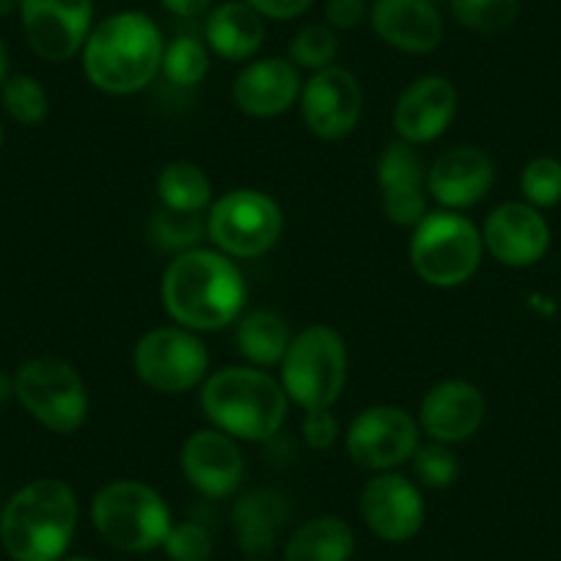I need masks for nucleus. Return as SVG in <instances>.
I'll return each mask as SVG.
<instances>
[{"label": "nucleus", "mask_w": 561, "mask_h": 561, "mask_svg": "<svg viewBox=\"0 0 561 561\" xmlns=\"http://www.w3.org/2000/svg\"><path fill=\"white\" fill-rule=\"evenodd\" d=\"M248 287L234 259L215 248L176 253L163 270L160 300L174 325L196 333L224 331L245 309Z\"/></svg>", "instance_id": "f257e3e1"}, {"label": "nucleus", "mask_w": 561, "mask_h": 561, "mask_svg": "<svg viewBox=\"0 0 561 561\" xmlns=\"http://www.w3.org/2000/svg\"><path fill=\"white\" fill-rule=\"evenodd\" d=\"M165 36L147 12L127 9L96 23L85 39L83 75L96 91L129 96L147 89L160 75Z\"/></svg>", "instance_id": "f03ea898"}, {"label": "nucleus", "mask_w": 561, "mask_h": 561, "mask_svg": "<svg viewBox=\"0 0 561 561\" xmlns=\"http://www.w3.org/2000/svg\"><path fill=\"white\" fill-rule=\"evenodd\" d=\"M72 484L42 477L23 484L0 510V545L12 561H61L78 531Z\"/></svg>", "instance_id": "7ed1b4c3"}, {"label": "nucleus", "mask_w": 561, "mask_h": 561, "mask_svg": "<svg viewBox=\"0 0 561 561\" xmlns=\"http://www.w3.org/2000/svg\"><path fill=\"white\" fill-rule=\"evenodd\" d=\"M202 410L207 421L234 440H267L284 427L289 397L267 369L224 366L209 371L202 386Z\"/></svg>", "instance_id": "20e7f679"}, {"label": "nucleus", "mask_w": 561, "mask_h": 561, "mask_svg": "<svg viewBox=\"0 0 561 561\" xmlns=\"http://www.w3.org/2000/svg\"><path fill=\"white\" fill-rule=\"evenodd\" d=\"M410 264L424 284L455 289L477 275L484 256L482 229L455 209H430L410 237Z\"/></svg>", "instance_id": "39448f33"}, {"label": "nucleus", "mask_w": 561, "mask_h": 561, "mask_svg": "<svg viewBox=\"0 0 561 561\" xmlns=\"http://www.w3.org/2000/svg\"><path fill=\"white\" fill-rule=\"evenodd\" d=\"M91 523L111 548L149 553L163 548L171 531V510L163 495L138 479H116L91 499Z\"/></svg>", "instance_id": "423d86ee"}, {"label": "nucleus", "mask_w": 561, "mask_h": 561, "mask_svg": "<svg viewBox=\"0 0 561 561\" xmlns=\"http://www.w3.org/2000/svg\"><path fill=\"white\" fill-rule=\"evenodd\" d=\"M350 375V355L342 333L331 325H309L295 333L280 360V386L289 402L309 410H333Z\"/></svg>", "instance_id": "0eeeda50"}, {"label": "nucleus", "mask_w": 561, "mask_h": 561, "mask_svg": "<svg viewBox=\"0 0 561 561\" xmlns=\"http://www.w3.org/2000/svg\"><path fill=\"white\" fill-rule=\"evenodd\" d=\"M14 397L25 413L56 435H72L89 419V388L72 364L53 355L25 360L14 375Z\"/></svg>", "instance_id": "6e6552de"}, {"label": "nucleus", "mask_w": 561, "mask_h": 561, "mask_svg": "<svg viewBox=\"0 0 561 561\" xmlns=\"http://www.w3.org/2000/svg\"><path fill=\"white\" fill-rule=\"evenodd\" d=\"M284 234V213L264 191L237 187L207 209V237L229 259H256L273 251Z\"/></svg>", "instance_id": "1a4fd4ad"}, {"label": "nucleus", "mask_w": 561, "mask_h": 561, "mask_svg": "<svg viewBox=\"0 0 561 561\" xmlns=\"http://www.w3.org/2000/svg\"><path fill=\"white\" fill-rule=\"evenodd\" d=\"M138 380L158 393H187L209 377V350L202 333L182 325H160L135 342Z\"/></svg>", "instance_id": "9d476101"}, {"label": "nucleus", "mask_w": 561, "mask_h": 561, "mask_svg": "<svg viewBox=\"0 0 561 561\" xmlns=\"http://www.w3.org/2000/svg\"><path fill=\"white\" fill-rule=\"evenodd\" d=\"M344 444L355 466L371 473L397 471L419 449L421 427L399 404H371L350 421Z\"/></svg>", "instance_id": "9b49d317"}, {"label": "nucleus", "mask_w": 561, "mask_h": 561, "mask_svg": "<svg viewBox=\"0 0 561 561\" xmlns=\"http://www.w3.org/2000/svg\"><path fill=\"white\" fill-rule=\"evenodd\" d=\"M20 23L42 61H72L94 28V0H20Z\"/></svg>", "instance_id": "f8f14e48"}, {"label": "nucleus", "mask_w": 561, "mask_h": 561, "mask_svg": "<svg viewBox=\"0 0 561 561\" xmlns=\"http://www.w3.org/2000/svg\"><path fill=\"white\" fill-rule=\"evenodd\" d=\"M298 105L311 135L344 140L358 129L364 116V89L350 69L328 67L306 80Z\"/></svg>", "instance_id": "ddd939ff"}, {"label": "nucleus", "mask_w": 561, "mask_h": 561, "mask_svg": "<svg viewBox=\"0 0 561 561\" xmlns=\"http://www.w3.org/2000/svg\"><path fill=\"white\" fill-rule=\"evenodd\" d=\"M360 517L377 539L399 545L421 531L427 506L413 479L399 471H382L360 490Z\"/></svg>", "instance_id": "4468645a"}, {"label": "nucleus", "mask_w": 561, "mask_h": 561, "mask_svg": "<svg viewBox=\"0 0 561 561\" xmlns=\"http://www.w3.org/2000/svg\"><path fill=\"white\" fill-rule=\"evenodd\" d=\"M377 187L382 215L399 229H413L430 213L427 165L404 140H391L377 158Z\"/></svg>", "instance_id": "2eb2a0df"}, {"label": "nucleus", "mask_w": 561, "mask_h": 561, "mask_svg": "<svg viewBox=\"0 0 561 561\" xmlns=\"http://www.w3.org/2000/svg\"><path fill=\"white\" fill-rule=\"evenodd\" d=\"M457 111V85L444 75H421L393 105V133L410 147H427L451 127Z\"/></svg>", "instance_id": "dca6fc26"}, {"label": "nucleus", "mask_w": 561, "mask_h": 561, "mask_svg": "<svg viewBox=\"0 0 561 561\" xmlns=\"http://www.w3.org/2000/svg\"><path fill=\"white\" fill-rule=\"evenodd\" d=\"M484 251L504 267H531L550 248V226L542 209L526 202L499 204L484 218Z\"/></svg>", "instance_id": "f3484780"}, {"label": "nucleus", "mask_w": 561, "mask_h": 561, "mask_svg": "<svg viewBox=\"0 0 561 561\" xmlns=\"http://www.w3.org/2000/svg\"><path fill=\"white\" fill-rule=\"evenodd\" d=\"M488 402L468 380H444L430 388L419 404L421 435L446 446H460L482 430Z\"/></svg>", "instance_id": "a211bd4d"}, {"label": "nucleus", "mask_w": 561, "mask_h": 561, "mask_svg": "<svg viewBox=\"0 0 561 561\" xmlns=\"http://www.w3.org/2000/svg\"><path fill=\"white\" fill-rule=\"evenodd\" d=\"M180 466L187 484L207 499H229L245 477L240 440L215 427L187 435L180 451Z\"/></svg>", "instance_id": "6ab92c4d"}, {"label": "nucleus", "mask_w": 561, "mask_h": 561, "mask_svg": "<svg viewBox=\"0 0 561 561\" xmlns=\"http://www.w3.org/2000/svg\"><path fill=\"white\" fill-rule=\"evenodd\" d=\"M304 80L289 58H259L248 61L231 83V100L237 111L251 118H275L293 111L300 102Z\"/></svg>", "instance_id": "aec40b11"}, {"label": "nucleus", "mask_w": 561, "mask_h": 561, "mask_svg": "<svg viewBox=\"0 0 561 561\" xmlns=\"http://www.w3.org/2000/svg\"><path fill=\"white\" fill-rule=\"evenodd\" d=\"M495 182V163L484 149L455 147L435 158L427 169V193L440 209H471Z\"/></svg>", "instance_id": "412c9836"}, {"label": "nucleus", "mask_w": 561, "mask_h": 561, "mask_svg": "<svg viewBox=\"0 0 561 561\" xmlns=\"http://www.w3.org/2000/svg\"><path fill=\"white\" fill-rule=\"evenodd\" d=\"M369 23L377 39L408 56H427L444 42V14L433 0H375Z\"/></svg>", "instance_id": "4be33fe9"}, {"label": "nucleus", "mask_w": 561, "mask_h": 561, "mask_svg": "<svg viewBox=\"0 0 561 561\" xmlns=\"http://www.w3.org/2000/svg\"><path fill=\"white\" fill-rule=\"evenodd\" d=\"M204 42L224 61H253L264 45V18L245 0H224L207 12Z\"/></svg>", "instance_id": "5701e85b"}, {"label": "nucleus", "mask_w": 561, "mask_h": 561, "mask_svg": "<svg viewBox=\"0 0 561 561\" xmlns=\"http://www.w3.org/2000/svg\"><path fill=\"white\" fill-rule=\"evenodd\" d=\"M231 520H234L240 548L248 556L262 559L264 553L275 548L278 534L293 520V506H289L287 495L278 493V490L259 488L237 499Z\"/></svg>", "instance_id": "b1692460"}, {"label": "nucleus", "mask_w": 561, "mask_h": 561, "mask_svg": "<svg viewBox=\"0 0 561 561\" xmlns=\"http://www.w3.org/2000/svg\"><path fill=\"white\" fill-rule=\"evenodd\" d=\"M353 553V528L336 515H317L300 523L284 545V561H350Z\"/></svg>", "instance_id": "393cba45"}, {"label": "nucleus", "mask_w": 561, "mask_h": 561, "mask_svg": "<svg viewBox=\"0 0 561 561\" xmlns=\"http://www.w3.org/2000/svg\"><path fill=\"white\" fill-rule=\"evenodd\" d=\"M295 333L289 331L287 320L273 309H253L237 320V347L242 358L259 369H273L280 366L293 344Z\"/></svg>", "instance_id": "a878e982"}, {"label": "nucleus", "mask_w": 561, "mask_h": 561, "mask_svg": "<svg viewBox=\"0 0 561 561\" xmlns=\"http://www.w3.org/2000/svg\"><path fill=\"white\" fill-rule=\"evenodd\" d=\"M160 207L174 209V213L204 215L215 202L213 182L202 165L191 160H174L165 165L158 176Z\"/></svg>", "instance_id": "bb28decb"}, {"label": "nucleus", "mask_w": 561, "mask_h": 561, "mask_svg": "<svg viewBox=\"0 0 561 561\" xmlns=\"http://www.w3.org/2000/svg\"><path fill=\"white\" fill-rule=\"evenodd\" d=\"M209 67H213V50L198 36L180 34L176 39L165 42L160 75L176 89H196L209 75Z\"/></svg>", "instance_id": "cd10ccee"}, {"label": "nucleus", "mask_w": 561, "mask_h": 561, "mask_svg": "<svg viewBox=\"0 0 561 561\" xmlns=\"http://www.w3.org/2000/svg\"><path fill=\"white\" fill-rule=\"evenodd\" d=\"M446 7L457 25L482 36L501 34L520 14V0H449Z\"/></svg>", "instance_id": "c85d7f7f"}, {"label": "nucleus", "mask_w": 561, "mask_h": 561, "mask_svg": "<svg viewBox=\"0 0 561 561\" xmlns=\"http://www.w3.org/2000/svg\"><path fill=\"white\" fill-rule=\"evenodd\" d=\"M0 102L9 118L23 127H39L50 113V96L34 75H12L0 85Z\"/></svg>", "instance_id": "c756f323"}, {"label": "nucleus", "mask_w": 561, "mask_h": 561, "mask_svg": "<svg viewBox=\"0 0 561 561\" xmlns=\"http://www.w3.org/2000/svg\"><path fill=\"white\" fill-rule=\"evenodd\" d=\"M339 58V36L331 25L311 23L304 25L289 42V61L298 69L322 72L328 67H336Z\"/></svg>", "instance_id": "7c9ffc66"}, {"label": "nucleus", "mask_w": 561, "mask_h": 561, "mask_svg": "<svg viewBox=\"0 0 561 561\" xmlns=\"http://www.w3.org/2000/svg\"><path fill=\"white\" fill-rule=\"evenodd\" d=\"M149 234L163 251L185 253L191 248H198L202 237H207V218L160 207L149 224Z\"/></svg>", "instance_id": "2f4dec72"}, {"label": "nucleus", "mask_w": 561, "mask_h": 561, "mask_svg": "<svg viewBox=\"0 0 561 561\" xmlns=\"http://www.w3.org/2000/svg\"><path fill=\"white\" fill-rule=\"evenodd\" d=\"M410 468H413L415 484L430 490H446L457 482L460 477V460L455 455V446L438 444H419V449L410 457Z\"/></svg>", "instance_id": "473e14b6"}, {"label": "nucleus", "mask_w": 561, "mask_h": 561, "mask_svg": "<svg viewBox=\"0 0 561 561\" xmlns=\"http://www.w3.org/2000/svg\"><path fill=\"white\" fill-rule=\"evenodd\" d=\"M523 202L537 209H550L561 204V160L534 158L520 174Z\"/></svg>", "instance_id": "72a5a7b5"}, {"label": "nucleus", "mask_w": 561, "mask_h": 561, "mask_svg": "<svg viewBox=\"0 0 561 561\" xmlns=\"http://www.w3.org/2000/svg\"><path fill=\"white\" fill-rule=\"evenodd\" d=\"M163 550L171 561H209L215 553V539L202 523L182 520L165 534Z\"/></svg>", "instance_id": "f704fd0d"}, {"label": "nucleus", "mask_w": 561, "mask_h": 561, "mask_svg": "<svg viewBox=\"0 0 561 561\" xmlns=\"http://www.w3.org/2000/svg\"><path fill=\"white\" fill-rule=\"evenodd\" d=\"M300 430H304V440L314 451H328L342 435V424L333 415V410H309Z\"/></svg>", "instance_id": "c9c22d12"}, {"label": "nucleus", "mask_w": 561, "mask_h": 561, "mask_svg": "<svg viewBox=\"0 0 561 561\" xmlns=\"http://www.w3.org/2000/svg\"><path fill=\"white\" fill-rule=\"evenodd\" d=\"M369 18V0H325V20L333 31H355Z\"/></svg>", "instance_id": "e433bc0d"}, {"label": "nucleus", "mask_w": 561, "mask_h": 561, "mask_svg": "<svg viewBox=\"0 0 561 561\" xmlns=\"http://www.w3.org/2000/svg\"><path fill=\"white\" fill-rule=\"evenodd\" d=\"M245 3L256 9L264 20H278V23L304 18L314 7V0H245Z\"/></svg>", "instance_id": "4c0bfd02"}, {"label": "nucleus", "mask_w": 561, "mask_h": 561, "mask_svg": "<svg viewBox=\"0 0 561 561\" xmlns=\"http://www.w3.org/2000/svg\"><path fill=\"white\" fill-rule=\"evenodd\" d=\"M215 0H160V7L169 14L182 20H196L202 14H207L213 9Z\"/></svg>", "instance_id": "58836bf2"}, {"label": "nucleus", "mask_w": 561, "mask_h": 561, "mask_svg": "<svg viewBox=\"0 0 561 561\" xmlns=\"http://www.w3.org/2000/svg\"><path fill=\"white\" fill-rule=\"evenodd\" d=\"M9 78H12V58H9L7 42L0 39V85L7 83Z\"/></svg>", "instance_id": "ea45409f"}, {"label": "nucleus", "mask_w": 561, "mask_h": 561, "mask_svg": "<svg viewBox=\"0 0 561 561\" xmlns=\"http://www.w3.org/2000/svg\"><path fill=\"white\" fill-rule=\"evenodd\" d=\"M14 397V377L0 369V408Z\"/></svg>", "instance_id": "a19ab883"}, {"label": "nucleus", "mask_w": 561, "mask_h": 561, "mask_svg": "<svg viewBox=\"0 0 561 561\" xmlns=\"http://www.w3.org/2000/svg\"><path fill=\"white\" fill-rule=\"evenodd\" d=\"M14 12H20V0H0V18H9Z\"/></svg>", "instance_id": "79ce46f5"}, {"label": "nucleus", "mask_w": 561, "mask_h": 561, "mask_svg": "<svg viewBox=\"0 0 561 561\" xmlns=\"http://www.w3.org/2000/svg\"><path fill=\"white\" fill-rule=\"evenodd\" d=\"M61 561H96V559H91V556H64Z\"/></svg>", "instance_id": "37998d69"}, {"label": "nucleus", "mask_w": 561, "mask_h": 561, "mask_svg": "<svg viewBox=\"0 0 561 561\" xmlns=\"http://www.w3.org/2000/svg\"><path fill=\"white\" fill-rule=\"evenodd\" d=\"M0 147H3V124H0Z\"/></svg>", "instance_id": "c03bdc74"}, {"label": "nucleus", "mask_w": 561, "mask_h": 561, "mask_svg": "<svg viewBox=\"0 0 561 561\" xmlns=\"http://www.w3.org/2000/svg\"><path fill=\"white\" fill-rule=\"evenodd\" d=\"M433 3H435V7H438V3H449V0H433Z\"/></svg>", "instance_id": "a18cd8bd"}, {"label": "nucleus", "mask_w": 561, "mask_h": 561, "mask_svg": "<svg viewBox=\"0 0 561 561\" xmlns=\"http://www.w3.org/2000/svg\"><path fill=\"white\" fill-rule=\"evenodd\" d=\"M0 510H3V495H0Z\"/></svg>", "instance_id": "49530a36"}, {"label": "nucleus", "mask_w": 561, "mask_h": 561, "mask_svg": "<svg viewBox=\"0 0 561 561\" xmlns=\"http://www.w3.org/2000/svg\"><path fill=\"white\" fill-rule=\"evenodd\" d=\"M248 561H267V559H248Z\"/></svg>", "instance_id": "de8ad7c7"}]
</instances>
